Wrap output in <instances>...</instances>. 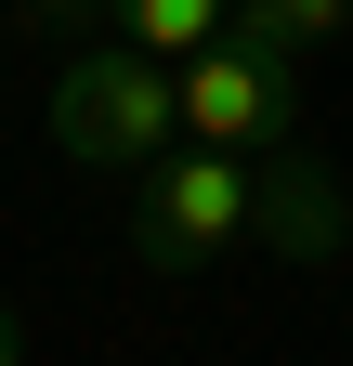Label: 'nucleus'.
<instances>
[{
	"label": "nucleus",
	"mask_w": 353,
	"mask_h": 366,
	"mask_svg": "<svg viewBox=\"0 0 353 366\" xmlns=\"http://www.w3.org/2000/svg\"><path fill=\"white\" fill-rule=\"evenodd\" d=\"M262 236V157L236 144H170L131 170V249H144L157 274H197V262H223Z\"/></svg>",
	"instance_id": "1"
},
{
	"label": "nucleus",
	"mask_w": 353,
	"mask_h": 366,
	"mask_svg": "<svg viewBox=\"0 0 353 366\" xmlns=\"http://www.w3.org/2000/svg\"><path fill=\"white\" fill-rule=\"evenodd\" d=\"M53 144L79 170H144L184 144V79H170V53H131V39H105V53L53 66Z\"/></svg>",
	"instance_id": "2"
},
{
	"label": "nucleus",
	"mask_w": 353,
	"mask_h": 366,
	"mask_svg": "<svg viewBox=\"0 0 353 366\" xmlns=\"http://www.w3.org/2000/svg\"><path fill=\"white\" fill-rule=\"evenodd\" d=\"M184 79V144H236V157H275V144H301V53L288 39H262L249 14L209 39V53H184L170 66Z\"/></svg>",
	"instance_id": "3"
},
{
	"label": "nucleus",
	"mask_w": 353,
	"mask_h": 366,
	"mask_svg": "<svg viewBox=\"0 0 353 366\" xmlns=\"http://www.w3.org/2000/svg\"><path fill=\"white\" fill-rule=\"evenodd\" d=\"M327 236H340L327 170L301 157V144H275V157H262V249H275V262H327Z\"/></svg>",
	"instance_id": "4"
},
{
	"label": "nucleus",
	"mask_w": 353,
	"mask_h": 366,
	"mask_svg": "<svg viewBox=\"0 0 353 366\" xmlns=\"http://www.w3.org/2000/svg\"><path fill=\"white\" fill-rule=\"evenodd\" d=\"M105 14H118L131 53H170V66H184V53H209V39L236 26V0H105Z\"/></svg>",
	"instance_id": "5"
},
{
	"label": "nucleus",
	"mask_w": 353,
	"mask_h": 366,
	"mask_svg": "<svg viewBox=\"0 0 353 366\" xmlns=\"http://www.w3.org/2000/svg\"><path fill=\"white\" fill-rule=\"evenodd\" d=\"M236 14H249L262 39H288V53H314V39H340V26H353V0H236Z\"/></svg>",
	"instance_id": "6"
},
{
	"label": "nucleus",
	"mask_w": 353,
	"mask_h": 366,
	"mask_svg": "<svg viewBox=\"0 0 353 366\" xmlns=\"http://www.w3.org/2000/svg\"><path fill=\"white\" fill-rule=\"evenodd\" d=\"M0 366H26V314L14 301H0Z\"/></svg>",
	"instance_id": "7"
},
{
	"label": "nucleus",
	"mask_w": 353,
	"mask_h": 366,
	"mask_svg": "<svg viewBox=\"0 0 353 366\" xmlns=\"http://www.w3.org/2000/svg\"><path fill=\"white\" fill-rule=\"evenodd\" d=\"M340 236H353V183H340Z\"/></svg>",
	"instance_id": "8"
}]
</instances>
